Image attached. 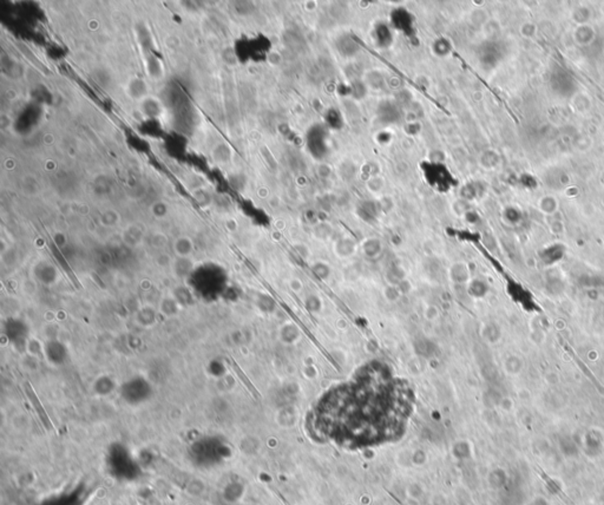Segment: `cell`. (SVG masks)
Wrapping results in <instances>:
<instances>
[{
	"instance_id": "obj_1",
	"label": "cell",
	"mask_w": 604,
	"mask_h": 505,
	"mask_svg": "<svg viewBox=\"0 0 604 505\" xmlns=\"http://www.w3.org/2000/svg\"><path fill=\"white\" fill-rule=\"evenodd\" d=\"M410 412L408 388L399 379L372 369L322 398L315 427L344 445H370L398 436Z\"/></svg>"
},
{
	"instance_id": "obj_2",
	"label": "cell",
	"mask_w": 604,
	"mask_h": 505,
	"mask_svg": "<svg viewBox=\"0 0 604 505\" xmlns=\"http://www.w3.org/2000/svg\"><path fill=\"white\" fill-rule=\"evenodd\" d=\"M307 144L309 151L315 158H322L327 153V144L325 140V132L321 126H315L309 130L307 136Z\"/></svg>"
},
{
	"instance_id": "obj_3",
	"label": "cell",
	"mask_w": 604,
	"mask_h": 505,
	"mask_svg": "<svg viewBox=\"0 0 604 505\" xmlns=\"http://www.w3.org/2000/svg\"><path fill=\"white\" fill-rule=\"evenodd\" d=\"M392 18H393V23H394V26L398 27L399 30L404 31V32H406V33L411 31L412 18H411V15L407 13V12L404 11V9H398L397 12L393 13Z\"/></svg>"
},
{
	"instance_id": "obj_4",
	"label": "cell",
	"mask_w": 604,
	"mask_h": 505,
	"mask_svg": "<svg viewBox=\"0 0 604 505\" xmlns=\"http://www.w3.org/2000/svg\"><path fill=\"white\" fill-rule=\"evenodd\" d=\"M338 49L344 56H353L359 50V46L351 37H341L338 40Z\"/></svg>"
},
{
	"instance_id": "obj_5",
	"label": "cell",
	"mask_w": 604,
	"mask_h": 505,
	"mask_svg": "<svg viewBox=\"0 0 604 505\" xmlns=\"http://www.w3.org/2000/svg\"><path fill=\"white\" fill-rule=\"evenodd\" d=\"M374 38L376 41V45H379L381 47L388 46L389 43L393 40L391 33H389L388 27H386L385 25H380V26L375 28Z\"/></svg>"
},
{
	"instance_id": "obj_6",
	"label": "cell",
	"mask_w": 604,
	"mask_h": 505,
	"mask_svg": "<svg viewBox=\"0 0 604 505\" xmlns=\"http://www.w3.org/2000/svg\"><path fill=\"white\" fill-rule=\"evenodd\" d=\"M26 392H27L28 398H30L31 400H32V404H33L34 408H36L38 413H39L40 418H41V420H43V423L46 425V427H51V423H50L49 417H47V415L45 414V412H44V408L41 407V405H40L39 400H38V399L36 398V395H34V393H33V391H32V389H31L30 386H27Z\"/></svg>"
}]
</instances>
